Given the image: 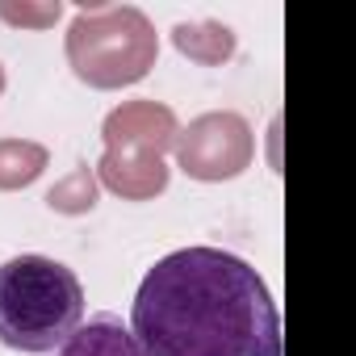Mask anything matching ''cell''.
<instances>
[{
	"label": "cell",
	"instance_id": "52a82bcc",
	"mask_svg": "<svg viewBox=\"0 0 356 356\" xmlns=\"http://www.w3.org/2000/svg\"><path fill=\"white\" fill-rule=\"evenodd\" d=\"M172 42H176L181 55H189V59H197L206 67L235 55V30L222 26V22H181L172 30Z\"/></svg>",
	"mask_w": 356,
	"mask_h": 356
},
{
	"label": "cell",
	"instance_id": "277c9868",
	"mask_svg": "<svg viewBox=\"0 0 356 356\" xmlns=\"http://www.w3.org/2000/svg\"><path fill=\"white\" fill-rule=\"evenodd\" d=\"M176 143V118L168 105L130 101L105 118V159L101 176L105 185L130 202L155 197L168 185L163 151Z\"/></svg>",
	"mask_w": 356,
	"mask_h": 356
},
{
	"label": "cell",
	"instance_id": "5b68a950",
	"mask_svg": "<svg viewBox=\"0 0 356 356\" xmlns=\"http://www.w3.org/2000/svg\"><path fill=\"white\" fill-rule=\"evenodd\" d=\"M176 159L197 181H231L252 163V130L239 113H206L176 134Z\"/></svg>",
	"mask_w": 356,
	"mask_h": 356
},
{
	"label": "cell",
	"instance_id": "7a4b0ae2",
	"mask_svg": "<svg viewBox=\"0 0 356 356\" xmlns=\"http://www.w3.org/2000/svg\"><path fill=\"white\" fill-rule=\"evenodd\" d=\"M84 323L80 277L51 256L0 264V343L13 352H55Z\"/></svg>",
	"mask_w": 356,
	"mask_h": 356
},
{
	"label": "cell",
	"instance_id": "6da1fadb",
	"mask_svg": "<svg viewBox=\"0 0 356 356\" xmlns=\"http://www.w3.org/2000/svg\"><path fill=\"white\" fill-rule=\"evenodd\" d=\"M130 335L143 356H281L264 277L222 248H181L138 285Z\"/></svg>",
	"mask_w": 356,
	"mask_h": 356
},
{
	"label": "cell",
	"instance_id": "3957f363",
	"mask_svg": "<svg viewBox=\"0 0 356 356\" xmlns=\"http://www.w3.org/2000/svg\"><path fill=\"white\" fill-rule=\"evenodd\" d=\"M159 55V34L143 9L84 5L67 26V63L92 88L138 84Z\"/></svg>",
	"mask_w": 356,
	"mask_h": 356
},
{
	"label": "cell",
	"instance_id": "8992f818",
	"mask_svg": "<svg viewBox=\"0 0 356 356\" xmlns=\"http://www.w3.org/2000/svg\"><path fill=\"white\" fill-rule=\"evenodd\" d=\"M51 356H143V348L130 335V327H122V318L97 314V318L80 323Z\"/></svg>",
	"mask_w": 356,
	"mask_h": 356
},
{
	"label": "cell",
	"instance_id": "8fae6325",
	"mask_svg": "<svg viewBox=\"0 0 356 356\" xmlns=\"http://www.w3.org/2000/svg\"><path fill=\"white\" fill-rule=\"evenodd\" d=\"M0 92H5V67H0Z\"/></svg>",
	"mask_w": 356,
	"mask_h": 356
},
{
	"label": "cell",
	"instance_id": "ba28073f",
	"mask_svg": "<svg viewBox=\"0 0 356 356\" xmlns=\"http://www.w3.org/2000/svg\"><path fill=\"white\" fill-rule=\"evenodd\" d=\"M42 168H47V151L38 143H22V138L0 143V189H22L38 181Z\"/></svg>",
	"mask_w": 356,
	"mask_h": 356
},
{
	"label": "cell",
	"instance_id": "30bf717a",
	"mask_svg": "<svg viewBox=\"0 0 356 356\" xmlns=\"http://www.w3.org/2000/svg\"><path fill=\"white\" fill-rule=\"evenodd\" d=\"M59 0L55 5H42V9H30V5H0V17L5 22H13V26H51V22H59Z\"/></svg>",
	"mask_w": 356,
	"mask_h": 356
},
{
	"label": "cell",
	"instance_id": "9c48e42d",
	"mask_svg": "<svg viewBox=\"0 0 356 356\" xmlns=\"http://www.w3.org/2000/svg\"><path fill=\"white\" fill-rule=\"evenodd\" d=\"M47 202H51V210H59V214H84V210H92V206H97V181H92V172L80 163L63 185H55V189L47 193Z\"/></svg>",
	"mask_w": 356,
	"mask_h": 356
}]
</instances>
